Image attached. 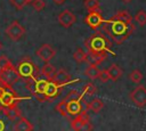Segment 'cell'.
I'll use <instances>...</instances> for the list:
<instances>
[{"mask_svg":"<svg viewBox=\"0 0 146 131\" xmlns=\"http://www.w3.org/2000/svg\"><path fill=\"white\" fill-rule=\"evenodd\" d=\"M100 73V69L98 68V66L95 65H89L87 67V69L84 71V74L90 79V80H96L98 79V75Z\"/></svg>","mask_w":146,"mask_h":131,"instance_id":"7402d4cb","label":"cell"},{"mask_svg":"<svg viewBox=\"0 0 146 131\" xmlns=\"http://www.w3.org/2000/svg\"><path fill=\"white\" fill-rule=\"evenodd\" d=\"M52 1H54L56 5H62V3H64L65 0H52Z\"/></svg>","mask_w":146,"mask_h":131,"instance_id":"836d02e7","label":"cell"},{"mask_svg":"<svg viewBox=\"0 0 146 131\" xmlns=\"http://www.w3.org/2000/svg\"><path fill=\"white\" fill-rule=\"evenodd\" d=\"M30 3L32 5L34 10H36V11H41L46 8V2L43 0H31Z\"/></svg>","mask_w":146,"mask_h":131,"instance_id":"f1b7e54d","label":"cell"},{"mask_svg":"<svg viewBox=\"0 0 146 131\" xmlns=\"http://www.w3.org/2000/svg\"><path fill=\"white\" fill-rule=\"evenodd\" d=\"M133 19L140 25V26H144V25H146V11L145 10H139L136 15H135V17H133Z\"/></svg>","mask_w":146,"mask_h":131,"instance_id":"4316f807","label":"cell"},{"mask_svg":"<svg viewBox=\"0 0 146 131\" xmlns=\"http://www.w3.org/2000/svg\"><path fill=\"white\" fill-rule=\"evenodd\" d=\"M104 107V103L99 98H94L91 99L87 105H86V110H91L94 113H99Z\"/></svg>","mask_w":146,"mask_h":131,"instance_id":"e0dca14e","label":"cell"},{"mask_svg":"<svg viewBox=\"0 0 146 131\" xmlns=\"http://www.w3.org/2000/svg\"><path fill=\"white\" fill-rule=\"evenodd\" d=\"M16 69L19 77L24 79L25 81L30 79H35L39 74V68L29 56H25L19 60V63L16 66Z\"/></svg>","mask_w":146,"mask_h":131,"instance_id":"277c9868","label":"cell"},{"mask_svg":"<svg viewBox=\"0 0 146 131\" xmlns=\"http://www.w3.org/2000/svg\"><path fill=\"white\" fill-rule=\"evenodd\" d=\"M79 131H92V124L90 123V121H88L86 124H83Z\"/></svg>","mask_w":146,"mask_h":131,"instance_id":"d6a6232c","label":"cell"},{"mask_svg":"<svg viewBox=\"0 0 146 131\" xmlns=\"http://www.w3.org/2000/svg\"><path fill=\"white\" fill-rule=\"evenodd\" d=\"M97 92V87L92 83V82H88L87 84H84L83 89H82V93L83 95H88V96H92Z\"/></svg>","mask_w":146,"mask_h":131,"instance_id":"d4e9b609","label":"cell"},{"mask_svg":"<svg viewBox=\"0 0 146 131\" xmlns=\"http://www.w3.org/2000/svg\"><path fill=\"white\" fill-rule=\"evenodd\" d=\"M51 81H54L55 83H57V84L60 85V87H64V85H66V84H68V83L74 82V81L71 80L70 73L66 72L64 68L57 69L56 73H55V75H54V77L51 79Z\"/></svg>","mask_w":146,"mask_h":131,"instance_id":"5bb4252c","label":"cell"},{"mask_svg":"<svg viewBox=\"0 0 146 131\" xmlns=\"http://www.w3.org/2000/svg\"><path fill=\"white\" fill-rule=\"evenodd\" d=\"M2 110H3L5 115H6L10 121H16V120H18L19 117H22V113H21L18 106L11 107V108H5V109H2Z\"/></svg>","mask_w":146,"mask_h":131,"instance_id":"d6986e66","label":"cell"},{"mask_svg":"<svg viewBox=\"0 0 146 131\" xmlns=\"http://www.w3.org/2000/svg\"><path fill=\"white\" fill-rule=\"evenodd\" d=\"M73 58H74V60H75L76 63L81 64V63L86 62V59H87V52H84L81 48H78V49L74 51V54H73Z\"/></svg>","mask_w":146,"mask_h":131,"instance_id":"cb8c5ba5","label":"cell"},{"mask_svg":"<svg viewBox=\"0 0 146 131\" xmlns=\"http://www.w3.org/2000/svg\"><path fill=\"white\" fill-rule=\"evenodd\" d=\"M55 109L62 115V116H64V117H66V118H68V115H67V110H66V103H65V100L63 99V100H60L57 105H56V107H55Z\"/></svg>","mask_w":146,"mask_h":131,"instance_id":"83f0119b","label":"cell"},{"mask_svg":"<svg viewBox=\"0 0 146 131\" xmlns=\"http://www.w3.org/2000/svg\"><path fill=\"white\" fill-rule=\"evenodd\" d=\"M102 26L111 41L116 44L124 42L136 30V25L128 10H119L111 18L105 19Z\"/></svg>","mask_w":146,"mask_h":131,"instance_id":"6da1fadb","label":"cell"},{"mask_svg":"<svg viewBox=\"0 0 146 131\" xmlns=\"http://www.w3.org/2000/svg\"><path fill=\"white\" fill-rule=\"evenodd\" d=\"M57 21H58V23H59L63 27L68 28V27H71V26L76 22V17H75V15H74L71 10L65 9V10H63V11L57 16Z\"/></svg>","mask_w":146,"mask_h":131,"instance_id":"4fadbf2b","label":"cell"},{"mask_svg":"<svg viewBox=\"0 0 146 131\" xmlns=\"http://www.w3.org/2000/svg\"><path fill=\"white\" fill-rule=\"evenodd\" d=\"M35 55L41 59L43 60L44 63H49L55 56H56V50L52 48V46L48 44V43H44L42 46H40L36 51H35Z\"/></svg>","mask_w":146,"mask_h":131,"instance_id":"8fae6325","label":"cell"},{"mask_svg":"<svg viewBox=\"0 0 146 131\" xmlns=\"http://www.w3.org/2000/svg\"><path fill=\"white\" fill-rule=\"evenodd\" d=\"M123 2H125V3H128V2H130V1H132V0H122Z\"/></svg>","mask_w":146,"mask_h":131,"instance_id":"e575fe53","label":"cell"},{"mask_svg":"<svg viewBox=\"0 0 146 131\" xmlns=\"http://www.w3.org/2000/svg\"><path fill=\"white\" fill-rule=\"evenodd\" d=\"M25 82H26V88L29 89V91H30L39 101H46V100H44L43 92H44V89H46V85H47V82H48L47 79H39V77H35V79L26 80Z\"/></svg>","mask_w":146,"mask_h":131,"instance_id":"8992f818","label":"cell"},{"mask_svg":"<svg viewBox=\"0 0 146 131\" xmlns=\"http://www.w3.org/2000/svg\"><path fill=\"white\" fill-rule=\"evenodd\" d=\"M129 98L137 107H145L146 106V87L139 84L130 92Z\"/></svg>","mask_w":146,"mask_h":131,"instance_id":"9c48e42d","label":"cell"},{"mask_svg":"<svg viewBox=\"0 0 146 131\" xmlns=\"http://www.w3.org/2000/svg\"><path fill=\"white\" fill-rule=\"evenodd\" d=\"M62 88L60 85H58L57 83H55L54 81L51 80H48L47 82V85H46V89H44V92H43V96H44V100H54L56 99L60 92H62Z\"/></svg>","mask_w":146,"mask_h":131,"instance_id":"7c38bea8","label":"cell"},{"mask_svg":"<svg viewBox=\"0 0 146 131\" xmlns=\"http://www.w3.org/2000/svg\"><path fill=\"white\" fill-rule=\"evenodd\" d=\"M105 22V18L103 17L102 15V11L100 10H97V11H90L88 13V15L84 17V23L92 30H98L103 23Z\"/></svg>","mask_w":146,"mask_h":131,"instance_id":"30bf717a","label":"cell"},{"mask_svg":"<svg viewBox=\"0 0 146 131\" xmlns=\"http://www.w3.org/2000/svg\"><path fill=\"white\" fill-rule=\"evenodd\" d=\"M0 49H1V43H0Z\"/></svg>","mask_w":146,"mask_h":131,"instance_id":"d590c367","label":"cell"},{"mask_svg":"<svg viewBox=\"0 0 146 131\" xmlns=\"http://www.w3.org/2000/svg\"><path fill=\"white\" fill-rule=\"evenodd\" d=\"M5 33L11 41H18L25 34V28L23 25H21L18 21H14L7 26Z\"/></svg>","mask_w":146,"mask_h":131,"instance_id":"ba28073f","label":"cell"},{"mask_svg":"<svg viewBox=\"0 0 146 131\" xmlns=\"http://www.w3.org/2000/svg\"><path fill=\"white\" fill-rule=\"evenodd\" d=\"M143 77H144V75H143V73H141L139 69H133V71L130 72V74H129V79H130L132 82H135V83H140L141 80H143Z\"/></svg>","mask_w":146,"mask_h":131,"instance_id":"484cf974","label":"cell"},{"mask_svg":"<svg viewBox=\"0 0 146 131\" xmlns=\"http://www.w3.org/2000/svg\"><path fill=\"white\" fill-rule=\"evenodd\" d=\"M84 8L90 13V11H97L100 10V5L98 0H86L84 1Z\"/></svg>","mask_w":146,"mask_h":131,"instance_id":"603a6c76","label":"cell"},{"mask_svg":"<svg viewBox=\"0 0 146 131\" xmlns=\"http://www.w3.org/2000/svg\"><path fill=\"white\" fill-rule=\"evenodd\" d=\"M11 64H13L11 60L6 55H1L0 56V71L3 69V68H6V67H8V66H10Z\"/></svg>","mask_w":146,"mask_h":131,"instance_id":"4dcf8cb0","label":"cell"},{"mask_svg":"<svg viewBox=\"0 0 146 131\" xmlns=\"http://www.w3.org/2000/svg\"><path fill=\"white\" fill-rule=\"evenodd\" d=\"M14 131H33V124L25 117H19L14 124Z\"/></svg>","mask_w":146,"mask_h":131,"instance_id":"2e32d148","label":"cell"},{"mask_svg":"<svg viewBox=\"0 0 146 131\" xmlns=\"http://www.w3.org/2000/svg\"><path fill=\"white\" fill-rule=\"evenodd\" d=\"M83 93L79 92L78 90H72L68 92V95L64 98L66 103V110L68 115V120L72 117L79 115L83 109H82V100H83Z\"/></svg>","mask_w":146,"mask_h":131,"instance_id":"3957f363","label":"cell"},{"mask_svg":"<svg viewBox=\"0 0 146 131\" xmlns=\"http://www.w3.org/2000/svg\"><path fill=\"white\" fill-rule=\"evenodd\" d=\"M106 58V56H102V55H95V54H89L87 52V59L86 62L89 64V65H95V66H98L104 59Z\"/></svg>","mask_w":146,"mask_h":131,"instance_id":"44dd1931","label":"cell"},{"mask_svg":"<svg viewBox=\"0 0 146 131\" xmlns=\"http://www.w3.org/2000/svg\"><path fill=\"white\" fill-rule=\"evenodd\" d=\"M84 46L89 54L102 55V56H106V57H107V54L115 55L114 51L112 50L111 39L100 31H96L94 34H91L89 38H87L84 41Z\"/></svg>","mask_w":146,"mask_h":131,"instance_id":"7a4b0ae2","label":"cell"},{"mask_svg":"<svg viewBox=\"0 0 146 131\" xmlns=\"http://www.w3.org/2000/svg\"><path fill=\"white\" fill-rule=\"evenodd\" d=\"M19 79L21 77H19L17 69H16V66H14V64H11L10 66L0 71V80L10 87H13V84L16 83Z\"/></svg>","mask_w":146,"mask_h":131,"instance_id":"52a82bcc","label":"cell"},{"mask_svg":"<svg viewBox=\"0 0 146 131\" xmlns=\"http://www.w3.org/2000/svg\"><path fill=\"white\" fill-rule=\"evenodd\" d=\"M56 71H57V69H56V67H55L52 64L46 63V64L42 66V68H41V74H42L47 80H51V79L54 77Z\"/></svg>","mask_w":146,"mask_h":131,"instance_id":"ac0fdd59","label":"cell"},{"mask_svg":"<svg viewBox=\"0 0 146 131\" xmlns=\"http://www.w3.org/2000/svg\"><path fill=\"white\" fill-rule=\"evenodd\" d=\"M30 97H21L18 96V93L14 90L13 87H8L3 95L0 98V108L5 109V108H11V107H16L18 106V103L22 99H29Z\"/></svg>","mask_w":146,"mask_h":131,"instance_id":"5b68a950","label":"cell"},{"mask_svg":"<svg viewBox=\"0 0 146 131\" xmlns=\"http://www.w3.org/2000/svg\"><path fill=\"white\" fill-rule=\"evenodd\" d=\"M88 121H89V117L87 115V110H82L79 115H76L70 120V124L74 131H79L82 128V125L86 124Z\"/></svg>","mask_w":146,"mask_h":131,"instance_id":"9a60e30c","label":"cell"},{"mask_svg":"<svg viewBox=\"0 0 146 131\" xmlns=\"http://www.w3.org/2000/svg\"><path fill=\"white\" fill-rule=\"evenodd\" d=\"M107 72L110 75V80H112V81H117L122 75V69L116 64H112L107 68Z\"/></svg>","mask_w":146,"mask_h":131,"instance_id":"ffe728a7","label":"cell"},{"mask_svg":"<svg viewBox=\"0 0 146 131\" xmlns=\"http://www.w3.org/2000/svg\"><path fill=\"white\" fill-rule=\"evenodd\" d=\"M98 79L102 81V82H107L110 80V75H108V72H107V68L106 69H102L99 75H98Z\"/></svg>","mask_w":146,"mask_h":131,"instance_id":"1f68e13d","label":"cell"},{"mask_svg":"<svg viewBox=\"0 0 146 131\" xmlns=\"http://www.w3.org/2000/svg\"><path fill=\"white\" fill-rule=\"evenodd\" d=\"M10 2H11V5H13L16 9L21 10V9H23L27 3H30L31 0H10Z\"/></svg>","mask_w":146,"mask_h":131,"instance_id":"f546056e","label":"cell"}]
</instances>
